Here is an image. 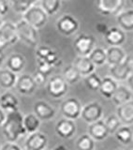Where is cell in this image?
Segmentation results:
<instances>
[{
	"label": "cell",
	"instance_id": "obj_39",
	"mask_svg": "<svg viewBox=\"0 0 133 150\" xmlns=\"http://www.w3.org/2000/svg\"><path fill=\"white\" fill-rule=\"evenodd\" d=\"M0 150H23V148L19 144H17L16 142H8L7 141V143L1 145Z\"/></svg>",
	"mask_w": 133,
	"mask_h": 150
},
{
	"label": "cell",
	"instance_id": "obj_20",
	"mask_svg": "<svg viewBox=\"0 0 133 150\" xmlns=\"http://www.w3.org/2000/svg\"><path fill=\"white\" fill-rule=\"evenodd\" d=\"M0 108L6 112L19 110V100L17 97L11 91L4 92L0 95Z\"/></svg>",
	"mask_w": 133,
	"mask_h": 150
},
{
	"label": "cell",
	"instance_id": "obj_27",
	"mask_svg": "<svg viewBox=\"0 0 133 150\" xmlns=\"http://www.w3.org/2000/svg\"><path fill=\"white\" fill-rule=\"evenodd\" d=\"M109 74L112 78H113L117 82H124L129 76V70L127 69L124 63L112 65L109 68Z\"/></svg>",
	"mask_w": 133,
	"mask_h": 150
},
{
	"label": "cell",
	"instance_id": "obj_3",
	"mask_svg": "<svg viewBox=\"0 0 133 150\" xmlns=\"http://www.w3.org/2000/svg\"><path fill=\"white\" fill-rule=\"evenodd\" d=\"M49 15L47 14L44 9L40 7V5H34L30 8L23 14V19L29 23L31 25L36 27L37 29L44 27L48 22Z\"/></svg>",
	"mask_w": 133,
	"mask_h": 150
},
{
	"label": "cell",
	"instance_id": "obj_5",
	"mask_svg": "<svg viewBox=\"0 0 133 150\" xmlns=\"http://www.w3.org/2000/svg\"><path fill=\"white\" fill-rule=\"evenodd\" d=\"M69 84L62 75H54L46 83V89L49 95L54 98H63L69 91Z\"/></svg>",
	"mask_w": 133,
	"mask_h": 150
},
{
	"label": "cell",
	"instance_id": "obj_22",
	"mask_svg": "<svg viewBox=\"0 0 133 150\" xmlns=\"http://www.w3.org/2000/svg\"><path fill=\"white\" fill-rule=\"evenodd\" d=\"M116 23L118 27L125 32L133 31V9H123L116 15Z\"/></svg>",
	"mask_w": 133,
	"mask_h": 150
},
{
	"label": "cell",
	"instance_id": "obj_34",
	"mask_svg": "<svg viewBox=\"0 0 133 150\" xmlns=\"http://www.w3.org/2000/svg\"><path fill=\"white\" fill-rule=\"evenodd\" d=\"M95 141L88 133L83 134L78 138L76 142V148L77 150H94L95 149Z\"/></svg>",
	"mask_w": 133,
	"mask_h": 150
},
{
	"label": "cell",
	"instance_id": "obj_30",
	"mask_svg": "<svg viewBox=\"0 0 133 150\" xmlns=\"http://www.w3.org/2000/svg\"><path fill=\"white\" fill-rule=\"evenodd\" d=\"M40 120L34 112L27 114L23 116V127L26 131V134H30L39 130L40 126Z\"/></svg>",
	"mask_w": 133,
	"mask_h": 150
},
{
	"label": "cell",
	"instance_id": "obj_45",
	"mask_svg": "<svg viewBox=\"0 0 133 150\" xmlns=\"http://www.w3.org/2000/svg\"><path fill=\"white\" fill-rule=\"evenodd\" d=\"M6 61V56H5V54L2 49H0V69H1L3 63Z\"/></svg>",
	"mask_w": 133,
	"mask_h": 150
},
{
	"label": "cell",
	"instance_id": "obj_48",
	"mask_svg": "<svg viewBox=\"0 0 133 150\" xmlns=\"http://www.w3.org/2000/svg\"><path fill=\"white\" fill-rule=\"evenodd\" d=\"M130 2H131V4L133 5V0H130Z\"/></svg>",
	"mask_w": 133,
	"mask_h": 150
},
{
	"label": "cell",
	"instance_id": "obj_19",
	"mask_svg": "<svg viewBox=\"0 0 133 150\" xmlns=\"http://www.w3.org/2000/svg\"><path fill=\"white\" fill-rule=\"evenodd\" d=\"M26 66L25 57L21 54L14 53L8 55L6 59V67L15 73H21Z\"/></svg>",
	"mask_w": 133,
	"mask_h": 150
},
{
	"label": "cell",
	"instance_id": "obj_26",
	"mask_svg": "<svg viewBox=\"0 0 133 150\" xmlns=\"http://www.w3.org/2000/svg\"><path fill=\"white\" fill-rule=\"evenodd\" d=\"M132 91L126 86H118L115 94L112 95L111 100H112L113 104L119 106L124 103L132 100Z\"/></svg>",
	"mask_w": 133,
	"mask_h": 150
},
{
	"label": "cell",
	"instance_id": "obj_43",
	"mask_svg": "<svg viewBox=\"0 0 133 150\" xmlns=\"http://www.w3.org/2000/svg\"><path fill=\"white\" fill-rule=\"evenodd\" d=\"M126 82H127V86L133 92V73L129 74V76L127 77V79L126 80Z\"/></svg>",
	"mask_w": 133,
	"mask_h": 150
},
{
	"label": "cell",
	"instance_id": "obj_41",
	"mask_svg": "<svg viewBox=\"0 0 133 150\" xmlns=\"http://www.w3.org/2000/svg\"><path fill=\"white\" fill-rule=\"evenodd\" d=\"M123 63L126 65V67L129 70V72L133 73V54L127 55L125 60L123 61Z\"/></svg>",
	"mask_w": 133,
	"mask_h": 150
},
{
	"label": "cell",
	"instance_id": "obj_40",
	"mask_svg": "<svg viewBox=\"0 0 133 150\" xmlns=\"http://www.w3.org/2000/svg\"><path fill=\"white\" fill-rule=\"evenodd\" d=\"M11 8L9 0H0V15H6Z\"/></svg>",
	"mask_w": 133,
	"mask_h": 150
},
{
	"label": "cell",
	"instance_id": "obj_16",
	"mask_svg": "<svg viewBox=\"0 0 133 150\" xmlns=\"http://www.w3.org/2000/svg\"><path fill=\"white\" fill-rule=\"evenodd\" d=\"M87 133L96 142H100V141L105 140L110 135L105 122L102 119H99L96 122H94V123L88 124Z\"/></svg>",
	"mask_w": 133,
	"mask_h": 150
},
{
	"label": "cell",
	"instance_id": "obj_21",
	"mask_svg": "<svg viewBox=\"0 0 133 150\" xmlns=\"http://www.w3.org/2000/svg\"><path fill=\"white\" fill-rule=\"evenodd\" d=\"M73 64L79 70V72L82 75V77H85V76H87V75L91 74L92 72H95V69L97 68L88 56L78 55L77 57L74 59Z\"/></svg>",
	"mask_w": 133,
	"mask_h": 150
},
{
	"label": "cell",
	"instance_id": "obj_9",
	"mask_svg": "<svg viewBox=\"0 0 133 150\" xmlns=\"http://www.w3.org/2000/svg\"><path fill=\"white\" fill-rule=\"evenodd\" d=\"M82 103L76 98H69L60 105V112L66 118L77 120L82 114Z\"/></svg>",
	"mask_w": 133,
	"mask_h": 150
},
{
	"label": "cell",
	"instance_id": "obj_24",
	"mask_svg": "<svg viewBox=\"0 0 133 150\" xmlns=\"http://www.w3.org/2000/svg\"><path fill=\"white\" fill-rule=\"evenodd\" d=\"M18 74L11 71L7 68L0 69V87L6 90H9L15 87Z\"/></svg>",
	"mask_w": 133,
	"mask_h": 150
},
{
	"label": "cell",
	"instance_id": "obj_1",
	"mask_svg": "<svg viewBox=\"0 0 133 150\" xmlns=\"http://www.w3.org/2000/svg\"><path fill=\"white\" fill-rule=\"evenodd\" d=\"M1 127L3 135L8 142H17L19 138L26 134L23 127V115L19 110L7 112Z\"/></svg>",
	"mask_w": 133,
	"mask_h": 150
},
{
	"label": "cell",
	"instance_id": "obj_4",
	"mask_svg": "<svg viewBox=\"0 0 133 150\" xmlns=\"http://www.w3.org/2000/svg\"><path fill=\"white\" fill-rule=\"evenodd\" d=\"M56 30L64 37H71L79 30L80 23L74 16L70 14H64L55 23Z\"/></svg>",
	"mask_w": 133,
	"mask_h": 150
},
{
	"label": "cell",
	"instance_id": "obj_18",
	"mask_svg": "<svg viewBox=\"0 0 133 150\" xmlns=\"http://www.w3.org/2000/svg\"><path fill=\"white\" fill-rule=\"evenodd\" d=\"M115 115L121 121L122 125H133V100L116 106Z\"/></svg>",
	"mask_w": 133,
	"mask_h": 150
},
{
	"label": "cell",
	"instance_id": "obj_6",
	"mask_svg": "<svg viewBox=\"0 0 133 150\" xmlns=\"http://www.w3.org/2000/svg\"><path fill=\"white\" fill-rule=\"evenodd\" d=\"M96 47V39L92 35L83 33L75 38L73 48L78 55L88 56L89 54Z\"/></svg>",
	"mask_w": 133,
	"mask_h": 150
},
{
	"label": "cell",
	"instance_id": "obj_10",
	"mask_svg": "<svg viewBox=\"0 0 133 150\" xmlns=\"http://www.w3.org/2000/svg\"><path fill=\"white\" fill-rule=\"evenodd\" d=\"M103 107L98 101H91L83 106L81 117L87 124H91L99 119H102Z\"/></svg>",
	"mask_w": 133,
	"mask_h": 150
},
{
	"label": "cell",
	"instance_id": "obj_37",
	"mask_svg": "<svg viewBox=\"0 0 133 150\" xmlns=\"http://www.w3.org/2000/svg\"><path fill=\"white\" fill-rule=\"evenodd\" d=\"M55 68V66L54 64H52L50 62L43 59H37V70L44 73L46 75H49L53 69Z\"/></svg>",
	"mask_w": 133,
	"mask_h": 150
},
{
	"label": "cell",
	"instance_id": "obj_29",
	"mask_svg": "<svg viewBox=\"0 0 133 150\" xmlns=\"http://www.w3.org/2000/svg\"><path fill=\"white\" fill-rule=\"evenodd\" d=\"M62 76L69 84L77 83L82 78V75L74 64H69L66 66L62 70Z\"/></svg>",
	"mask_w": 133,
	"mask_h": 150
},
{
	"label": "cell",
	"instance_id": "obj_38",
	"mask_svg": "<svg viewBox=\"0 0 133 150\" xmlns=\"http://www.w3.org/2000/svg\"><path fill=\"white\" fill-rule=\"evenodd\" d=\"M32 76H33V78H34L37 87H39V86H43L44 84H46L47 82H48V75L42 73V72L39 71V70H37V71L34 74H33Z\"/></svg>",
	"mask_w": 133,
	"mask_h": 150
},
{
	"label": "cell",
	"instance_id": "obj_47",
	"mask_svg": "<svg viewBox=\"0 0 133 150\" xmlns=\"http://www.w3.org/2000/svg\"><path fill=\"white\" fill-rule=\"evenodd\" d=\"M3 23H4V21H3V16L0 15V26L3 25Z\"/></svg>",
	"mask_w": 133,
	"mask_h": 150
},
{
	"label": "cell",
	"instance_id": "obj_31",
	"mask_svg": "<svg viewBox=\"0 0 133 150\" xmlns=\"http://www.w3.org/2000/svg\"><path fill=\"white\" fill-rule=\"evenodd\" d=\"M39 1L40 0H9V3L14 12L23 15L28 8L36 5Z\"/></svg>",
	"mask_w": 133,
	"mask_h": 150
},
{
	"label": "cell",
	"instance_id": "obj_15",
	"mask_svg": "<svg viewBox=\"0 0 133 150\" xmlns=\"http://www.w3.org/2000/svg\"><path fill=\"white\" fill-rule=\"evenodd\" d=\"M104 40L109 46H122L127 40V35L120 27H109L107 32L103 35Z\"/></svg>",
	"mask_w": 133,
	"mask_h": 150
},
{
	"label": "cell",
	"instance_id": "obj_44",
	"mask_svg": "<svg viewBox=\"0 0 133 150\" xmlns=\"http://www.w3.org/2000/svg\"><path fill=\"white\" fill-rule=\"evenodd\" d=\"M5 119H6V112L0 108V127L3 125Z\"/></svg>",
	"mask_w": 133,
	"mask_h": 150
},
{
	"label": "cell",
	"instance_id": "obj_28",
	"mask_svg": "<svg viewBox=\"0 0 133 150\" xmlns=\"http://www.w3.org/2000/svg\"><path fill=\"white\" fill-rule=\"evenodd\" d=\"M115 136L117 142L124 145H129L133 142V131L129 126L122 125L115 131Z\"/></svg>",
	"mask_w": 133,
	"mask_h": 150
},
{
	"label": "cell",
	"instance_id": "obj_17",
	"mask_svg": "<svg viewBox=\"0 0 133 150\" xmlns=\"http://www.w3.org/2000/svg\"><path fill=\"white\" fill-rule=\"evenodd\" d=\"M37 59H43L48 62L54 64L55 67L61 63V59L56 52L47 45H37L35 52Z\"/></svg>",
	"mask_w": 133,
	"mask_h": 150
},
{
	"label": "cell",
	"instance_id": "obj_8",
	"mask_svg": "<svg viewBox=\"0 0 133 150\" xmlns=\"http://www.w3.org/2000/svg\"><path fill=\"white\" fill-rule=\"evenodd\" d=\"M126 0H96L98 11L105 16H116L125 8Z\"/></svg>",
	"mask_w": 133,
	"mask_h": 150
},
{
	"label": "cell",
	"instance_id": "obj_11",
	"mask_svg": "<svg viewBox=\"0 0 133 150\" xmlns=\"http://www.w3.org/2000/svg\"><path fill=\"white\" fill-rule=\"evenodd\" d=\"M37 88V86L32 75L29 74H21L17 78L15 84V89L18 93L23 96L33 95Z\"/></svg>",
	"mask_w": 133,
	"mask_h": 150
},
{
	"label": "cell",
	"instance_id": "obj_42",
	"mask_svg": "<svg viewBox=\"0 0 133 150\" xmlns=\"http://www.w3.org/2000/svg\"><path fill=\"white\" fill-rule=\"evenodd\" d=\"M108 29H109L108 25L104 23H98L96 25V30L99 33V34L104 35L107 32Z\"/></svg>",
	"mask_w": 133,
	"mask_h": 150
},
{
	"label": "cell",
	"instance_id": "obj_25",
	"mask_svg": "<svg viewBox=\"0 0 133 150\" xmlns=\"http://www.w3.org/2000/svg\"><path fill=\"white\" fill-rule=\"evenodd\" d=\"M118 86H119V84H118V82L115 81V79L112 78L110 75H109V76L104 77L101 80V84H100V87H99L98 91L104 98H112V97L113 94H115Z\"/></svg>",
	"mask_w": 133,
	"mask_h": 150
},
{
	"label": "cell",
	"instance_id": "obj_32",
	"mask_svg": "<svg viewBox=\"0 0 133 150\" xmlns=\"http://www.w3.org/2000/svg\"><path fill=\"white\" fill-rule=\"evenodd\" d=\"M88 57L91 59L96 67H102L107 64L106 49H103L102 47H95L93 51L89 54Z\"/></svg>",
	"mask_w": 133,
	"mask_h": 150
},
{
	"label": "cell",
	"instance_id": "obj_12",
	"mask_svg": "<svg viewBox=\"0 0 133 150\" xmlns=\"http://www.w3.org/2000/svg\"><path fill=\"white\" fill-rule=\"evenodd\" d=\"M54 130L60 138L70 139L73 137L77 131V125L75 123V120L63 117L56 122Z\"/></svg>",
	"mask_w": 133,
	"mask_h": 150
},
{
	"label": "cell",
	"instance_id": "obj_13",
	"mask_svg": "<svg viewBox=\"0 0 133 150\" xmlns=\"http://www.w3.org/2000/svg\"><path fill=\"white\" fill-rule=\"evenodd\" d=\"M47 145H48L47 136L37 130L36 132L28 134L25 143V148L27 150H45Z\"/></svg>",
	"mask_w": 133,
	"mask_h": 150
},
{
	"label": "cell",
	"instance_id": "obj_33",
	"mask_svg": "<svg viewBox=\"0 0 133 150\" xmlns=\"http://www.w3.org/2000/svg\"><path fill=\"white\" fill-rule=\"evenodd\" d=\"M40 7L49 16L55 15L62 6V0H40Z\"/></svg>",
	"mask_w": 133,
	"mask_h": 150
},
{
	"label": "cell",
	"instance_id": "obj_49",
	"mask_svg": "<svg viewBox=\"0 0 133 150\" xmlns=\"http://www.w3.org/2000/svg\"><path fill=\"white\" fill-rule=\"evenodd\" d=\"M23 150H27V149H25V148H23Z\"/></svg>",
	"mask_w": 133,
	"mask_h": 150
},
{
	"label": "cell",
	"instance_id": "obj_23",
	"mask_svg": "<svg viewBox=\"0 0 133 150\" xmlns=\"http://www.w3.org/2000/svg\"><path fill=\"white\" fill-rule=\"evenodd\" d=\"M107 64L110 66L120 64L125 60L127 54L121 46H109L106 49Z\"/></svg>",
	"mask_w": 133,
	"mask_h": 150
},
{
	"label": "cell",
	"instance_id": "obj_50",
	"mask_svg": "<svg viewBox=\"0 0 133 150\" xmlns=\"http://www.w3.org/2000/svg\"><path fill=\"white\" fill-rule=\"evenodd\" d=\"M0 148H1V145H0Z\"/></svg>",
	"mask_w": 133,
	"mask_h": 150
},
{
	"label": "cell",
	"instance_id": "obj_36",
	"mask_svg": "<svg viewBox=\"0 0 133 150\" xmlns=\"http://www.w3.org/2000/svg\"><path fill=\"white\" fill-rule=\"evenodd\" d=\"M104 122H105L106 127L110 134H115V131L122 126L121 121L119 120V118H118L116 115H108L106 118L104 119Z\"/></svg>",
	"mask_w": 133,
	"mask_h": 150
},
{
	"label": "cell",
	"instance_id": "obj_7",
	"mask_svg": "<svg viewBox=\"0 0 133 150\" xmlns=\"http://www.w3.org/2000/svg\"><path fill=\"white\" fill-rule=\"evenodd\" d=\"M19 40L16 25L12 22H4L0 26V49L14 45Z\"/></svg>",
	"mask_w": 133,
	"mask_h": 150
},
{
	"label": "cell",
	"instance_id": "obj_46",
	"mask_svg": "<svg viewBox=\"0 0 133 150\" xmlns=\"http://www.w3.org/2000/svg\"><path fill=\"white\" fill-rule=\"evenodd\" d=\"M53 150H68V148H66V146H65L64 144H59V145H56Z\"/></svg>",
	"mask_w": 133,
	"mask_h": 150
},
{
	"label": "cell",
	"instance_id": "obj_2",
	"mask_svg": "<svg viewBox=\"0 0 133 150\" xmlns=\"http://www.w3.org/2000/svg\"><path fill=\"white\" fill-rule=\"evenodd\" d=\"M15 25L19 40H21L28 46L33 47V48H36L39 45L40 37L36 27L31 25L29 23H27L23 19L18 21Z\"/></svg>",
	"mask_w": 133,
	"mask_h": 150
},
{
	"label": "cell",
	"instance_id": "obj_14",
	"mask_svg": "<svg viewBox=\"0 0 133 150\" xmlns=\"http://www.w3.org/2000/svg\"><path fill=\"white\" fill-rule=\"evenodd\" d=\"M33 112L40 121H50L56 115V110L45 100H37L33 106Z\"/></svg>",
	"mask_w": 133,
	"mask_h": 150
},
{
	"label": "cell",
	"instance_id": "obj_35",
	"mask_svg": "<svg viewBox=\"0 0 133 150\" xmlns=\"http://www.w3.org/2000/svg\"><path fill=\"white\" fill-rule=\"evenodd\" d=\"M101 78L96 72H92L91 74L84 77V83L88 89L92 91H98L101 84Z\"/></svg>",
	"mask_w": 133,
	"mask_h": 150
}]
</instances>
